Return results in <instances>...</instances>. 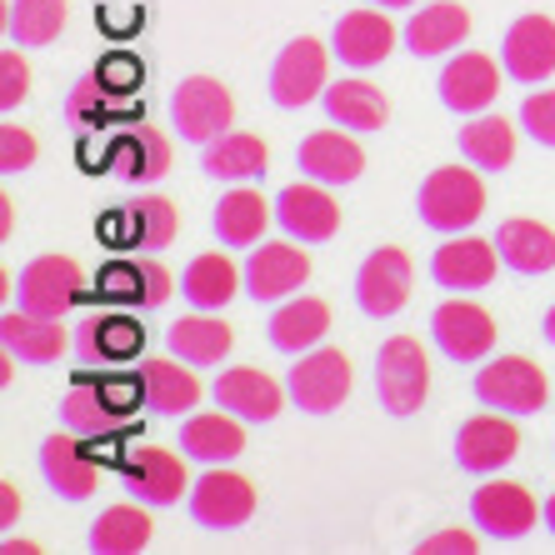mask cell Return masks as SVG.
<instances>
[{"instance_id":"cell-7","label":"cell","mask_w":555,"mask_h":555,"mask_svg":"<svg viewBox=\"0 0 555 555\" xmlns=\"http://www.w3.org/2000/svg\"><path fill=\"white\" fill-rule=\"evenodd\" d=\"M430 340L455 365H480L495 350V315L476 300H440L430 310Z\"/></svg>"},{"instance_id":"cell-47","label":"cell","mask_w":555,"mask_h":555,"mask_svg":"<svg viewBox=\"0 0 555 555\" xmlns=\"http://www.w3.org/2000/svg\"><path fill=\"white\" fill-rule=\"evenodd\" d=\"M95 76H101L105 91H135V86H141V65L130 61V55H111Z\"/></svg>"},{"instance_id":"cell-23","label":"cell","mask_w":555,"mask_h":555,"mask_svg":"<svg viewBox=\"0 0 555 555\" xmlns=\"http://www.w3.org/2000/svg\"><path fill=\"white\" fill-rule=\"evenodd\" d=\"M120 470H126L130 495L145 505H176L181 491H191L181 455L166 451V446H135V451L120 455Z\"/></svg>"},{"instance_id":"cell-39","label":"cell","mask_w":555,"mask_h":555,"mask_svg":"<svg viewBox=\"0 0 555 555\" xmlns=\"http://www.w3.org/2000/svg\"><path fill=\"white\" fill-rule=\"evenodd\" d=\"M111 166H116L126 181H160L170 170V141L155 126L130 130V135H120V141L111 145Z\"/></svg>"},{"instance_id":"cell-53","label":"cell","mask_w":555,"mask_h":555,"mask_svg":"<svg viewBox=\"0 0 555 555\" xmlns=\"http://www.w3.org/2000/svg\"><path fill=\"white\" fill-rule=\"evenodd\" d=\"M541 520H545V530H551V535H555V495L541 505Z\"/></svg>"},{"instance_id":"cell-50","label":"cell","mask_w":555,"mask_h":555,"mask_svg":"<svg viewBox=\"0 0 555 555\" xmlns=\"http://www.w3.org/2000/svg\"><path fill=\"white\" fill-rule=\"evenodd\" d=\"M21 516V501H15V486L11 480H0V526H15Z\"/></svg>"},{"instance_id":"cell-12","label":"cell","mask_w":555,"mask_h":555,"mask_svg":"<svg viewBox=\"0 0 555 555\" xmlns=\"http://www.w3.org/2000/svg\"><path fill=\"white\" fill-rule=\"evenodd\" d=\"M310 281V256L300 241H260L246 256V296L256 306H281Z\"/></svg>"},{"instance_id":"cell-49","label":"cell","mask_w":555,"mask_h":555,"mask_svg":"<svg viewBox=\"0 0 555 555\" xmlns=\"http://www.w3.org/2000/svg\"><path fill=\"white\" fill-rule=\"evenodd\" d=\"M101 390H105V401L116 405L120 415H130V405H135V401H145L141 375H135V380H101Z\"/></svg>"},{"instance_id":"cell-2","label":"cell","mask_w":555,"mask_h":555,"mask_svg":"<svg viewBox=\"0 0 555 555\" xmlns=\"http://www.w3.org/2000/svg\"><path fill=\"white\" fill-rule=\"evenodd\" d=\"M375 396H380V411L390 415H415L430 396V361L421 340L411 336H390L386 346L375 350Z\"/></svg>"},{"instance_id":"cell-37","label":"cell","mask_w":555,"mask_h":555,"mask_svg":"<svg viewBox=\"0 0 555 555\" xmlns=\"http://www.w3.org/2000/svg\"><path fill=\"white\" fill-rule=\"evenodd\" d=\"M461 155L476 170H505L516 160V126L505 116L480 111V116H470L461 126Z\"/></svg>"},{"instance_id":"cell-45","label":"cell","mask_w":555,"mask_h":555,"mask_svg":"<svg viewBox=\"0 0 555 555\" xmlns=\"http://www.w3.org/2000/svg\"><path fill=\"white\" fill-rule=\"evenodd\" d=\"M101 95H105L101 76L76 80V91H70V101H65V116L80 120V126H95V120H101Z\"/></svg>"},{"instance_id":"cell-20","label":"cell","mask_w":555,"mask_h":555,"mask_svg":"<svg viewBox=\"0 0 555 555\" xmlns=\"http://www.w3.org/2000/svg\"><path fill=\"white\" fill-rule=\"evenodd\" d=\"M396 26H390V15L380 11V5H371V11H346L336 21V30H331V51H336L340 65H350V70H371V65H380L390 51H396Z\"/></svg>"},{"instance_id":"cell-6","label":"cell","mask_w":555,"mask_h":555,"mask_svg":"<svg viewBox=\"0 0 555 555\" xmlns=\"http://www.w3.org/2000/svg\"><path fill=\"white\" fill-rule=\"evenodd\" d=\"M331 55L336 51L321 46L315 36H296L271 65V101L281 111H300V105L321 101L331 86Z\"/></svg>"},{"instance_id":"cell-54","label":"cell","mask_w":555,"mask_h":555,"mask_svg":"<svg viewBox=\"0 0 555 555\" xmlns=\"http://www.w3.org/2000/svg\"><path fill=\"white\" fill-rule=\"evenodd\" d=\"M541 331H545V340H551V346H555V306H551V310H545V321H541Z\"/></svg>"},{"instance_id":"cell-30","label":"cell","mask_w":555,"mask_h":555,"mask_svg":"<svg viewBox=\"0 0 555 555\" xmlns=\"http://www.w3.org/2000/svg\"><path fill=\"white\" fill-rule=\"evenodd\" d=\"M321 105H325V116H331V126H346V130H380L390 120V101L380 95V86H371L361 76L331 80Z\"/></svg>"},{"instance_id":"cell-11","label":"cell","mask_w":555,"mask_h":555,"mask_svg":"<svg viewBox=\"0 0 555 555\" xmlns=\"http://www.w3.org/2000/svg\"><path fill=\"white\" fill-rule=\"evenodd\" d=\"M411 256L401 246H380L361 260V271H356V306L361 315L371 321H390V315H401L405 300H411Z\"/></svg>"},{"instance_id":"cell-29","label":"cell","mask_w":555,"mask_h":555,"mask_svg":"<svg viewBox=\"0 0 555 555\" xmlns=\"http://www.w3.org/2000/svg\"><path fill=\"white\" fill-rule=\"evenodd\" d=\"M495 250H501V266L516 275H551L555 271V231L541 220H501L495 231Z\"/></svg>"},{"instance_id":"cell-10","label":"cell","mask_w":555,"mask_h":555,"mask_svg":"<svg viewBox=\"0 0 555 555\" xmlns=\"http://www.w3.org/2000/svg\"><path fill=\"white\" fill-rule=\"evenodd\" d=\"M275 225H281L291 241H300V246H325V241H336L340 206H336V195H331V185L310 181V176L296 185H285V191L275 195Z\"/></svg>"},{"instance_id":"cell-48","label":"cell","mask_w":555,"mask_h":555,"mask_svg":"<svg viewBox=\"0 0 555 555\" xmlns=\"http://www.w3.org/2000/svg\"><path fill=\"white\" fill-rule=\"evenodd\" d=\"M141 285H145V296H141L145 310H155V306H166V300H170V271L155 256L141 260Z\"/></svg>"},{"instance_id":"cell-24","label":"cell","mask_w":555,"mask_h":555,"mask_svg":"<svg viewBox=\"0 0 555 555\" xmlns=\"http://www.w3.org/2000/svg\"><path fill=\"white\" fill-rule=\"evenodd\" d=\"M0 346L26 365H55L65 356V346H70V336H65V321L36 315V310L21 306L0 315Z\"/></svg>"},{"instance_id":"cell-38","label":"cell","mask_w":555,"mask_h":555,"mask_svg":"<svg viewBox=\"0 0 555 555\" xmlns=\"http://www.w3.org/2000/svg\"><path fill=\"white\" fill-rule=\"evenodd\" d=\"M65 0H11L5 5V40L21 46V51H36V46H51L65 30Z\"/></svg>"},{"instance_id":"cell-28","label":"cell","mask_w":555,"mask_h":555,"mask_svg":"<svg viewBox=\"0 0 555 555\" xmlns=\"http://www.w3.org/2000/svg\"><path fill=\"white\" fill-rule=\"evenodd\" d=\"M181 451L201 465H225V461H235V455L246 451V426H241V415H231V411L185 415Z\"/></svg>"},{"instance_id":"cell-35","label":"cell","mask_w":555,"mask_h":555,"mask_svg":"<svg viewBox=\"0 0 555 555\" xmlns=\"http://www.w3.org/2000/svg\"><path fill=\"white\" fill-rule=\"evenodd\" d=\"M266 160H271V151H266V141L260 135H250V130H225L220 141L206 145V160H201V170H206L210 181H256V176H266Z\"/></svg>"},{"instance_id":"cell-40","label":"cell","mask_w":555,"mask_h":555,"mask_svg":"<svg viewBox=\"0 0 555 555\" xmlns=\"http://www.w3.org/2000/svg\"><path fill=\"white\" fill-rule=\"evenodd\" d=\"M120 216H126V241L141 250H166L181 235V216H176V206H170L166 195H141Z\"/></svg>"},{"instance_id":"cell-15","label":"cell","mask_w":555,"mask_h":555,"mask_svg":"<svg viewBox=\"0 0 555 555\" xmlns=\"http://www.w3.org/2000/svg\"><path fill=\"white\" fill-rule=\"evenodd\" d=\"M501 65L516 86H545L555 76V21L541 11L511 21L501 40Z\"/></svg>"},{"instance_id":"cell-8","label":"cell","mask_w":555,"mask_h":555,"mask_svg":"<svg viewBox=\"0 0 555 555\" xmlns=\"http://www.w3.org/2000/svg\"><path fill=\"white\" fill-rule=\"evenodd\" d=\"M520 455V426L505 411H480L455 430V465L465 476H495Z\"/></svg>"},{"instance_id":"cell-27","label":"cell","mask_w":555,"mask_h":555,"mask_svg":"<svg viewBox=\"0 0 555 555\" xmlns=\"http://www.w3.org/2000/svg\"><path fill=\"white\" fill-rule=\"evenodd\" d=\"M141 386H145V411L155 415H191L201 405V380H195V371H185L181 356L141 361Z\"/></svg>"},{"instance_id":"cell-41","label":"cell","mask_w":555,"mask_h":555,"mask_svg":"<svg viewBox=\"0 0 555 555\" xmlns=\"http://www.w3.org/2000/svg\"><path fill=\"white\" fill-rule=\"evenodd\" d=\"M95 296H101L105 306H141V296H145L141 260H111V266H101V275H95Z\"/></svg>"},{"instance_id":"cell-46","label":"cell","mask_w":555,"mask_h":555,"mask_svg":"<svg viewBox=\"0 0 555 555\" xmlns=\"http://www.w3.org/2000/svg\"><path fill=\"white\" fill-rule=\"evenodd\" d=\"M415 551L421 555H476L480 541L470 535V530H461V526H446V530H436V535H426Z\"/></svg>"},{"instance_id":"cell-31","label":"cell","mask_w":555,"mask_h":555,"mask_svg":"<svg viewBox=\"0 0 555 555\" xmlns=\"http://www.w3.org/2000/svg\"><path fill=\"white\" fill-rule=\"evenodd\" d=\"M61 426L76 430V436H86V440H95V436L111 440L120 426H126V415L105 401V390H101L95 375L80 371L76 380H70V390L61 396Z\"/></svg>"},{"instance_id":"cell-52","label":"cell","mask_w":555,"mask_h":555,"mask_svg":"<svg viewBox=\"0 0 555 555\" xmlns=\"http://www.w3.org/2000/svg\"><path fill=\"white\" fill-rule=\"evenodd\" d=\"M0 235H11V201L0 195Z\"/></svg>"},{"instance_id":"cell-22","label":"cell","mask_w":555,"mask_h":555,"mask_svg":"<svg viewBox=\"0 0 555 555\" xmlns=\"http://www.w3.org/2000/svg\"><path fill=\"white\" fill-rule=\"evenodd\" d=\"M465 36H470V11H465L461 0H430L401 30L405 51H411L415 61H440V55L461 51Z\"/></svg>"},{"instance_id":"cell-5","label":"cell","mask_w":555,"mask_h":555,"mask_svg":"<svg viewBox=\"0 0 555 555\" xmlns=\"http://www.w3.org/2000/svg\"><path fill=\"white\" fill-rule=\"evenodd\" d=\"M235 120V95L216 76H185L170 95V126L181 130V141L210 145L220 141Z\"/></svg>"},{"instance_id":"cell-34","label":"cell","mask_w":555,"mask_h":555,"mask_svg":"<svg viewBox=\"0 0 555 555\" xmlns=\"http://www.w3.org/2000/svg\"><path fill=\"white\" fill-rule=\"evenodd\" d=\"M80 361H130L145 350V325L130 315H86L76 325Z\"/></svg>"},{"instance_id":"cell-44","label":"cell","mask_w":555,"mask_h":555,"mask_svg":"<svg viewBox=\"0 0 555 555\" xmlns=\"http://www.w3.org/2000/svg\"><path fill=\"white\" fill-rule=\"evenodd\" d=\"M26 95H30V65L21 61V46L0 51V111H15Z\"/></svg>"},{"instance_id":"cell-4","label":"cell","mask_w":555,"mask_h":555,"mask_svg":"<svg viewBox=\"0 0 555 555\" xmlns=\"http://www.w3.org/2000/svg\"><path fill=\"white\" fill-rule=\"evenodd\" d=\"M350 386H356V371H350V356L336 346H315V350H306V356H296V365L285 375L291 401H296V411H306V415L340 411Z\"/></svg>"},{"instance_id":"cell-25","label":"cell","mask_w":555,"mask_h":555,"mask_svg":"<svg viewBox=\"0 0 555 555\" xmlns=\"http://www.w3.org/2000/svg\"><path fill=\"white\" fill-rule=\"evenodd\" d=\"M325 331H331V306L315 296L281 300V306L271 310V325H266V336H271V346L281 350V356H306V350H315L325 340Z\"/></svg>"},{"instance_id":"cell-26","label":"cell","mask_w":555,"mask_h":555,"mask_svg":"<svg viewBox=\"0 0 555 555\" xmlns=\"http://www.w3.org/2000/svg\"><path fill=\"white\" fill-rule=\"evenodd\" d=\"M275 220V206L266 201L260 191H250L246 181L231 185V191L220 195V206H216V235H220V246H231V250H250L266 241V225Z\"/></svg>"},{"instance_id":"cell-16","label":"cell","mask_w":555,"mask_h":555,"mask_svg":"<svg viewBox=\"0 0 555 555\" xmlns=\"http://www.w3.org/2000/svg\"><path fill=\"white\" fill-rule=\"evenodd\" d=\"M80 296H86V275L70 256H36L21 271V306L36 310V315L65 321L80 306Z\"/></svg>"},{"instance_id":"cell-17","label":"cell","mask_w":555,"mask_h":555,"mask_svg":"<svg viewBox=\"0 0 555 555\" xmlns=\"http://www.w3.org/2000/svg\"><path fill=\"white\" fill-rule=\"evenodd\" d=\"M501 70L505 65H495L491 55H480V51L451 55L446 70H440V80H436L440 105L455 111V116H480V111H491V101L501 95Z\"/></svg>"},{"instance_id":"cell-21","label":"cell","mask_w":555,"mask_h":555,"mask_svg":"<svg viewBox=\"0 0 555 555\" xmlns=\"http://www.w3.org/2000/svg\"><path fill=\"white\" fill-rule=\"evenodd\" d=\"M296 166H300V176H310V181H321V185H350V181H361L365 151L346 126L310 130L306 141L296 145Z\"/></svg>"},{"instance_id":"cell-13","label":"cell","mask_w":555,"mask_h":555,"mask_svg":"<svg viewBox=\"0 0 555 555\" xmlns=\"http://www.w3.org/2000/svg\"><path fill=\"white\" fill-rule=\"evenodd\" d=\"M40 476L61 501H91L95 486H101V455L76 430H65V436L55 430L40 446Z\"/></svg>"},{"instance_id":"cell-18","label":"cell","mask_w":555,"mask_h":555,"mask_svg":"<svg viewBox=\"0 0 555 555\" xmlns=\"http://www.w3.org/2000/svg\"><path fill=\"white\" fill-rule=\"evenodd\" d=\"M501 271V250L495 241H480V235H451L446 246L430 256V281L440 291H486Z\"/></svg>"},{"instance_id":"cell-19","label":"cell","mask_w":555,"mask_h":555,"mask_svg":"<svg viewBox=\"0 0 555 555\" xmlns=\"http://www.w3.org/2000/svg\"><path fill=\"white\" fill-rule=\"evenodd\" d=\"M285 396H291V390H285L281 380H271L260 365H231V371L216 375V405L220 411H231V415H241V421H250V426L275 421L281 405H285Z\"/></svg>"},{"instance_id":"cell-32","label":"cell","mask_w":555,"mask_h":555,"mask_svg":"<svg viewBox=\"0 0 555 555\" xmlns=\"http://www.w3.org/2000/svg\"><path fill=\"white\" fill-rule=\"evenodd\" d=\"M246 291V271H235V260L225 250H206V256H195L181 275V296L191 300L195 310H220L231 306L235 296Z\"/></svg>"},{"instance_id":"cell-51","label":"cell","mask_w":555,"mask_h":555,"mask_svg":"<svg viewBox=\"0 0 555 555\" xmlns=\"http://www.w3.org/2000/svg\"><path fill=\"white\" fill-rule=\"evenodd\" d=\"M365 5H380V11H405V5H421V0H365Z\"/></svg>"},{"instance_id":"cell-42","label":"cell","mask_w":555,"mask_h":555,"mask_svg":"<svg viewBox=\"0 0 555 555\" xmlns=\"http://www.w3.org/2000/svg\"><path fill=\"white\" fill-rule=\"evenodd\" d=\"M520 130H526L535 145L555 151V91H530L520 101Z\"/></svg>"},{"instance_id":"cell-43","label":"cell","mask_w":555,"mask_h":555,"mask_svg":"<svg viewBox=\"0 0 555 555\" xmlns=\"http://www.w3.org/2000/svg\"><path fill=\"white\" fill-rule=\"evenodd\" d=\"M36 155H40V145L26 126H15V120L0 126V176H21V170H30L36 166Z\"/></svg>"},{"instance_id":"cell-33","label":"cell","mask_w":555,"mask_h":555,"mask_svg":"<svg viewBox=\"0 0 555 555\" xmlns=\"http://www.w3.org/2000/svg\"><path fill=\"white\" fill-rule=\"evenodd\" d=\"M170 356H181L185 365H220L235 350L231 325L210 315V310H195V315H181V321L166 331Z\"/></svg>"},{"instance_id":"cell-9","label":"cell","mask_w":555,"mask_h":555,"mask_svg":"<svg viewBox=\"0 0 555 555\" xmlns=\"http://www.w3.org/2000/svg\"><path fill=\"white\" fill-rule=\"evenodd\" d=\"M256 516V486L241 470L210 465L206 476L191 486V520L206 530H241Z\"/></svg>"},{"instance_id":"cell-3","label":"cell","mask_w":555,"mask_h":555,"mask_svg":"<svg viewBox=\"0 0 555 555\" xmlns=\"http://www.w3.org/2000/svg\"><path fill=\"white\" fill-rule=\"evenodd\" d=\"M476 401L486 411H505V415H535L551 401V386H545V371L526 356H495V361H480L476 380Z\"/></svg>"},{"instance_id":"cell-14","label":"cell","mask_w":555,"mask_h":555,"mask_svg":"<svg viewBox=\"0 0 555 555\" xmlns=\"http://www.w3.org/2000/svg\"><path fill=\"white\" fill-rule=\"evenodd\" d=\"M535 520H541V505L516 480H486L470 495V526L486 530L491 541H520L535 530Z\"/></svg>"},{"instance_id":"cell-1","label":"cell","mask_w":555,"mask_h":555,"mask_svg":"<svg viewBox=\"0 0 555 555\" xmlns=\"http://www.w3.org/2000/svg\"><path fill=\"white\" fill-rule=\"evenodd\" d=\"M415 210L440 235L470 231L486 216V181H480V170L470 160L465 166H436L421 181V191H415Z\"/></svg>"},{"instance_id":"cell-36","label":"cell","mask_w":555,"mask_h":555,"mask_svg":"<svg viewBox=\"0 0 555 555\" xmlns=\"http://www.w3.org/2000/svg\"><path fill=\"white\" fill-rule=\"evenodd\" d=\"M151 516H145V501L141 505H105L101 516L91 520V535H86V545H91L95 555H135L151 545Z\"/></svg>"}]
</instances>
